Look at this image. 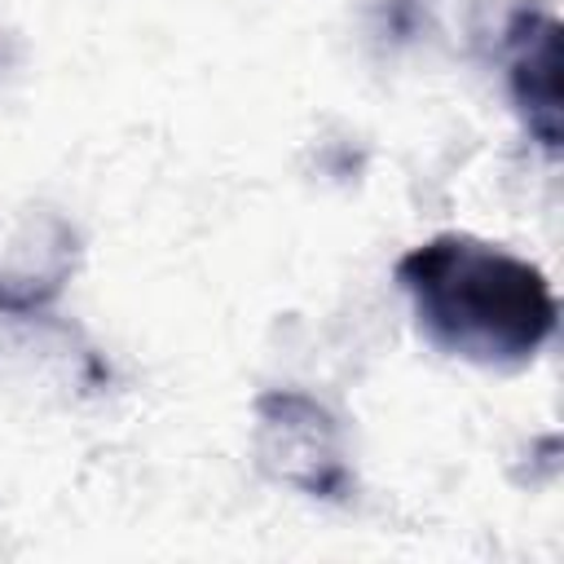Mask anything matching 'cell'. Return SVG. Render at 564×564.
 Returning <instances> with one entry per match:
<instances>
[{
	"instance_id": "cell-2",
	"label": "cell",
	"mask_w": 564,
	"mask_h": 564,
	"mask_svg": "<svg viewBox=\"0 0 564 564\" xmlns=\"http://www.w3.org/2000/svg\"><path fill=\"white\" fill-rule=\"evenodd\" d=\"M256 454L273 480L313 498H344L352 485L335 419L313 397L291 388L256 401Z\"/></svg>"
},
{
	"instance_id": "cell-1",
	"label": "cell",
	"mask_w": 564,
	"mask_h": 564,
	"mask_svg": "<svg viewBox=\"0 0 564 564\" xmlns=\"http://www.w3.org/2000/svg\"><path fill=\"white\" fill-rule=\"evenodd\" d=\"M419 330L476 366H524L555 335V295L538 264L476 234H436L397 260Z\"/></svg>"
},
{
	"instance_id": "cell-3",
	"label": "cell",
	"mask_w": 564,
	"mask_h": 564,
	"mask_svg": "<svg viewBox=\"0 0 564 564\" xmlns=\"http://www.w3.org/2000/svg\"><path fill=\"white\" fill-rule=\"evenodd\" d=\"M502 53H507V88L529 137L546 154H555L560 150V22L538 4H520L507 18Z\"/></svg>"
},
{
	"instance_id": "cell-4",
	"label": "cell",
	"mask_w": 564,
	"mask_h": 564,
	"mask_svg": "<svg viewBox=\"0 0 564 564\" xmlns=\"http://www.w3.org/2000/svg\"><path fill=\"white\" fill-rule=\"evenodd\" d=\"M44 304V295L40 291H31V286H22V282H9V278H0V308H9V313H31V308H40Z\"/></svg>"
}]
</instances>
